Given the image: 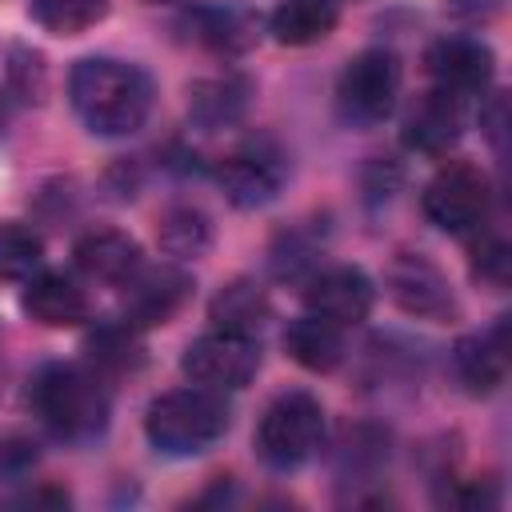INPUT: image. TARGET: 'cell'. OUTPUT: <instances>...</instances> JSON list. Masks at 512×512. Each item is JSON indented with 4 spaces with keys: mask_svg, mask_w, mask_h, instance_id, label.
<instances>
[{
    "mask_svg": "<svg viewBox=\"0 0 512 512\" xmlns=\"http://www.w3.org/2000/svg\"><path fill=\"white\" fill-rule=\"evenodd\" d=\"M248 96H252V84L244 76H236V72L208 76V80H196L188 88V116L204 132H216V128H228L244 116Z\"/></svg>",
    "mask_w": 512,
    "mask_h": 512,
    "instance_id": "obj_17",
    "label": "cell"
},
{
    "mask_svg": "<svg viewBox=\"0 0 512 512\" xmlns=\"http://www.w3.org/2000/svg\"><path fill=\"white\" fill-rule=\"evenodd\" d=\"M228 404L212 388H176L148 404L144 432L168 456H200L228 432Z\"/></svg>",
    "mask_w": 512,
    "mask_h": 512,
    "instance_id": "obj_3",
    "label": "cell"
},
{
    "mask_svg": "<svg viewBox=\"0 0 512 512\" xmlns=\"http://www.w3.org/2000/svg\"><path fill=\"white\" fill-rule=\"evenodd\" d=\"M460 124H464L460 96L432 88L408 112V120H404V144L412 152H424V156H444L460 140Z\"/></svg>",
    "mask_w": 512,
    "mask_h": 512,
    "instance_id": "obj_13",
    "label": "cell"
},
{
    "mask_svg": "<svg viewBox=\"0 0 512 512\" xmlns=\"http://www.w3.org/2000/svg\"><path fill=\"white\" fill-rule=\"evenodd\" d=\"M268 28L280 44H316L336 28V0H280Z\"/></svg>",
    "mask_w": 512,
    "mask_h": 512,
    "instance_id": "obj_21",
    "label": "cell"
},
{
    "mask_svg": "<svg viewBox=\"0 0 512 512\" xmlns=\"http://www.w3.org/2000/svg\"><path fill=\"white\" fill-rule=\"evenodd\" d=\"M340 332L344 328H336V324H328V320H320V316L308 312V316H300V320L288 324L284 348H288V356L300 368H308V372H332L344 360V336Z\"/></svg>",
    "mask_w": 512,
    "mask_h": 512,
    "instance_id": "obj_19",
    "label": "cell"
},
{
    "mask_svg": "<svg viewBox=\"0 0 512 512\" xmlns=\"http://www.w3.org/2000/svg\"><path fill=\"white\" fill-rule=\"evenodd\" d=\"M28 12L52 36H80L104 20L108 0H32Z\"/></svg>",
    "mask_w": 512,
    "mask_h": 512,
    "instance_id": "obj_22",
    "label": "cell"
},
{
    "mask_svg": "<svg viewBox=\"0 0 512 512\" xmlns=\"http://www.w3.org/2000/svg\"><path fill=\"white\" fill-rule=\"evenodd\" d=\"M424 216L440 228V232H452V236H464V232H480L484 220H488V208H492V188H488V176L476 168V164H444L428 188H424Z\"/></svg>",
    "mask_w": 512,
    "mask_h": 512,
    "instance_id": "obj_6",
    "label": "cell"
},
{
    "mask_svg": "<svg viewBox=\"0 0 512 512\" xmlns=\"http://www.w3.org/2000/svg\"><path fill=\"white\" fill-rule=\"evenodd\" d=\"M284 176H288V160H284V148L272 136H248L216 168V180H220L224 196L236 208H260V204H268L280 192Z\"/></svg>",
    "mask_w": 512,
    "mask_h": 512,
    "instance_id": "obj_7",
    "label": "cell"
},
{
    "mask_svg": "<svg viewBox=\"0 0 512 512\" xmlns=\"http://www.w3.org/2000/svg\"><path fill=\"white\" fill-rule=\"evenodd\" d=\"M88 352L100 368H112V372H124L140 360V344H136V328L132 324H104L88 336Z\"/></svg>",
    "mask_w": 512,
    "mask_h": 512,
    "instance_id": "obj_25",
    "label": "cell"
},
{
    "mask_svg": "<svg viewBox=\"0 0 512 512\" xmlns=\"http://www.w3.org/2000/svg\"><path fill=\"white\" fill-rule=\"evenodd\" d=\"M140 244L128 236V232H116V228H96L88 236H80L76 244V268L100 284H124L136 276L140 268Z\"/></svg>",
    "mask_w": 512,
    "mask_h": 512,
    "instance_id": "obj_15",
    "label": "cell"
},
{
    "mask_svg": "<svg viewBox=\"0 0 512 512\" xmlns=\"http://www.w3.org/2000/svg\"><path fill=\"white\" fill-rule=\"evenodd\" d=\"M68 96L96 136H132L152 112V80L136 64L112 56L80 60L68 76Z\"/></svg>",
    "mask_w": 512,
    "mask_h": 512,
    "instance_id": "obj_1",
    "label": "cell"
},
{
    "mask_svg": "<svg viewBox=\"0 0 512 512\" xmlns=\"http://www.w3.org/2000/svg\"><path fill=\"white\" fill-rule=\"evenodd\" d=\"M452 364H456V376L464 380V388H468V392H476V396L496 392V388H500V380H504V368H508L504 320H500L492 332H476V336L456 340Z\"/></svg>",
    "mask_w": 512,
    "mask_h": 512,
    "instance_id": "obj_16",
    "label": "cell"
},
{
    "mask_svg": "<svg viewBox=\"0 0 512 512\" xmlns=\"http://www.w3.org/2000/svg\"><path fill=\"white\" fill-rule=\"evenodd\" d=\"M180 28L200 48L228 52V56L256 44V20L244 16V12H236V8H196V12H188L180 20Z\"/></svg>",
    "mask_w": 512,
    "mask_h": 512,
    "instance_id": "obj_18",
    "label": "cell"
},
{
    "mask_svg": "<svg viewBox=\"0 0 512 512\" xmlns=\"http://www.w3.org/2000/svg\"><path fill=\"white\" fill-rule=\"evenodd\" d=\"M268 312H272V308H268V296H264V288L252 284V280H232V284H224V288L212 296V304H208L212 324H216L220 332H236V336H256V332L264 328Z\"/></svg>",
    "mask_w": 512,
    "mask_h": 512,
    "instance_id": "obj_20",
    "label": "cell"
},
{
    "mask_svg": "<svg viewBox=\"0 0 512 512\" xmlns=\"http://www.w3.org/2000/svg\"><path fill=\"white\" fill-rule=\"evenodd\" d=\"M28 404L60 440H92L108 424V392L80 364H44L28 384Z\"/></svg>",
    "mask_w": 512,
    "mask_h": 512,
    "instance_id": "obj_2",
    "label": "cell"
},
{
    "mask_svg": "<svg viewBox=\"0 0 512 512\" xmlns=\"http://www.w3.org/2000/svg\"><path fill=\"white\" fill-rule=\"evenodd\" d=\"M124 288V324L132 328H156L168 324L184 300L192 296V276L176 264H160V268H136L132 280L120 284Z\"/></svg>",
    "mask_w": 512,
    "mask_h": 512,
    "instance_id": "obj_10",
    "label": "cell"
},
{
    "mask_svg": "<svg viewBox=\"0 0 512 512\" xmlns=\"http://www.w3.org/2000/svg\"><path fill=\"white\" fill-rule=\"evenodd\" d=\"M24 312L44 328H76L88 320V296L64 272H32L24 288Z\"/></svg>",
    "mask_w": 512,
    "mask_h": 512,
    "instance_id": "obj_14",
    "label": "cell"
},
{
    "mask_svg": "<svg viewBox=\"0 0 512 512\" xmlns=\"http://www.w3.org/2000/svg\"><path fill=\"white\" fill-rule=\"evenodd\" d=\"M320 440H324V408L312 392L276 396L256 424V452L268 468H280V472L312 460Z\"/></svg>",
    "mask_w": 512,
    "mask_h": 512,
    "instance_id": "obj_4",
    "label": "cell"
},
{
    "mask_svg": "<svg viewBox=\"0 0 512 512\" xmlns=\"http://www.w3.org/2000/svg\"><path fill=\"white\" fill-rule=\"evenodd\" d=\"M148 4H176V0H148Z\"/></svg>",
    "mask_w": 512,
    "mask_h": 512,
    "instance_id": "obj_27",
    "label": "cell"
},
{
    "mask_svg": "<svg viewBox=\"0 0 512 512\" xmlns=\"http://www.w3.org/2000/svg\"><path fill=\"white\" fill-rule=\"evenodd\" d=\"M396 100H400V60L392 52L368 48L356 60H348V68L340 72L336 104L348 124H360V128L380 124L392 116Z\"/></svg>",
    "mask_w": 512,
    "mask_h": 512,
    "instance_id": "obj_5",
    "label": "cell"
},
{
    "mask_svg": "<svg viewBox=\"0 0 512 512\" xmlns=\"http://www.w3.org/2000/svg\"><path fill=\"white\" fill-rule=\"evenodd\" d=\"M212 240V228H208V216L196 212V208H172L164 220H160V248L176 260H188V256H200Z\"/></svg>",
    "mask_w": 512,
    "mask_h": 512,
    "instance_id": "obj_23",
    "label": "cell"
},
{
    "mask_svg": "<svg viewBox=\"0 0 512 512\" xmlns=\"http://www.w3.org/2000/svg\"><path fill=\"white\" fill-rule=\"evenodd\" d=\"M372 300H376L372 280L360 268H348V264L312 272V280L304 288L308 312L320 316V320H328V324H336V328H352V324L368 320Z\"/></svg>",
    "mask_w": 512,
    "mask_h": 512,
    "instance_id": "obj_11",
    "label": "cell"
},
{
    "mask_svg": "<svg viewBox=\"0 0 512 512\" xmlns=\"http://www.w3.org/2000/svg\"><path fill=\"white\" fill-rule=\"evenodd\" d=\"M384 284H388V296L408 316H420V320H452L456 316V296H452L444 272L420 252H400L388 264Z\"/></svg>",
    "mask_w": 512,
    "mask_h": 512,
    "instance_id": "obj_9",
    "label": "cell"
},
{
    "mask_svg": "<svg viewBox=\"0 0 512 512\" xmlns=\"http://www.w3.org/2000/svg\"><path fill=\"white\" fill-rule=\"evenodd\" d=\"M184 376L200 388L212 392H236L260 372V344L256 336H236V332H208L188 344L180 360Z\"/></svg>",
    "mask_w": 512,
    "mask_h": 512,
    "instance_id": "obj_8",
    "label": "cell"
},
{
    "mask_svg": "<svg viewBox=\"0 0 512 512\" xmlns=\"http://www.w3.org/2000/svg\"><path fill=\"white\" fill-rule=\"evenodd\" d=\"M424 68H428V76H432V84H436L440 92L468 96V92L488 88V80H492V52H488V44H480V40L444 36V40H436V44L428 48Z\"/></svg>",
    "mask_w": 512,
    "mask_h": 512,
    "instance_id": "obj_12",
    "label": "cell"
},
{
    "mask_svg": "<svg viewBox=\"0 0 512 512\" xmlns=\"http://www.w3.org/2000/svg\"><path fill=\"white\" fill-rule=\"evenodd\" d=\"M44 240L24 224H0V280H28L40 272Z\"/></svg>",
    "mask_w": 512,
    "mask_h": 512,
    "instance_id": "obj_24",
    "label": "cell"
},
{
    "mask_svg": "<svg viewBox=\"0 0 512 512\" xmlns=\"http://www.w3.org/2000/svg\"><path fill=\"white\" fill-rule=\"evenodd\" d=\"M472 276L476 280H488V284H496V288H504L508 284V244L500 240V236H488V240H480L476 248H472Z\"/></svg>",
    "mask_w": 512,
    "mask_h": 512,
    "instance_id": "obj_26",
    "label": "cell"
}]
</instances>
